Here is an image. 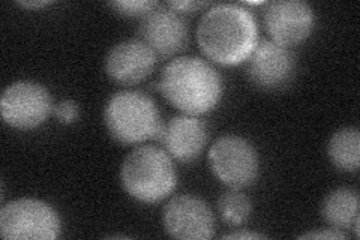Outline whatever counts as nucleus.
Listing matches in <instances>:
<instances>
[{
    "mask_svg": "<svg viewBox=\"0 0 360 240\" xmlns=\"http://www.w3.org/2000/svg\"><path fill=\"white\" fill-rule=\"evenodd\" d=\"M158 89L180 111L201 116L217 108L224 94V83L219 72L205 59L182 56L164 68Z\"/></svg>",
    "mask_w": 360,
    "mask_h": 240,
    "instance_id": "2",
    "label": "nucleus"
},
{
    "mask_svg": "<svg viewBox=\"0 0 360 240\" xmlns=\"http://www.w3.org/2000/svg\"><path fill=\"white\" fill-rule=\"evenodd\" d=\"M266 236L262 234V233H255V232H246V230H242V232H233V233H229L222 236V239L229 240V239H238V240H252V239H264Z\"/></svg>",
    "mask_w": 360,
    "mask_h": 240,
    "instance_id": "21",
    "label": "nucleus"
},
{
    "mask_svg": "<svg viewBox=\"0 0 360 240\" xmlns=\"http://www.w3.org/2000/svg\"><path fill=\"white\" fill-rule=\"evenodd\" d=\"M104 123L112 139L125 146L158 139L164 127L156 102L140 90L112 95L104 110Z\"/></svg>",
    "mask_w": 360,
    "mask_h": 240,
    "instance_id": "4",
    "label": "nucleus"
},
{
    "mask_svg": "<svg viewBox=\"0 0 360 240\" xmlns=\"http://www.w3.org/2000/svg\"><path fill=\"white\" fill-rule=\"evenodd\" d=\"M120 180L132 198L158 203L167 198L177 185L172 156L156 146L135 147L120 168Z\"/></svg>",
    "mask_w": 360,
    "mask_h": 240,
    "instance_id": "3",
    "label": "nucleus"
},
{
    "mask_svg": "<svg viewBox=\"0 0 360 240\" xmlns=\"http://www.w3.org/2000/svg\"><path fill=\"white\" fill-rule=\"evenodd\" d=\"M110 6L120 15L143 18L148 15L150 11L160 6V4L153 2V0H116V2H111Z\"/></svg>",
    "mask_w": 360,
    "mask_h": 240,
    "instance_id": "17",
    "label": "nucleus"
},
{
    "mask_svg": "<svg viewBox=\"0 0 360 240\" xmlns=\"http://www.w3.org/2000/svg\"><path fill=\"white\" fill-rule=\"evenodd\" d=\"M158 57L141 39H127L112 45L105 56L104 68L112 82L122 86H134L148 78Z\"/></svg>",
    "mask_w": 360,
    "mask_h": 240,
    "instance_id": "12",
    "label": "nucleus"
},
{
    "mask_svg": "<svg viewBox=\"0 0 360 240\" xmlns=\"http://www.w3.org/2000/svg\"><path fill=\"white\" fill-rule=\"evenodd\" d=\"M218 213L227 225L240 227L251 218L252 201L240 189L227 191L218 200Z\"/></svg>",
    "mask_w": 360,
    "mask_h": 240,
    "instance_id": "16",
    "label": "nucleus"
},
{
    "mask_svg": "<svg viewBox=\"0 0 360 240\" xmlns=\"http://www.w3.org/2000/svg\"><path fill=\"white\" fill-rule=\"evenodd\" d=\"M246 75L262 90L285 87L296 72V57L287 47L274 41H258L246 62Z\"/></svg>",
    "mask_w": 360,
    "mask_h": 240,
    "instance_id": "10",
    "label": "nucleus"
},
{
    "mask_svg": "<svg viewBox=\"0 0 360 240\" xmlns=\"http://www.w3.org/2000/svg\"><path fill=\"white\" fill-rule=\"evenodd\" d=\"M330 163L344 173H356L360 167V132L357 128L338 130L329 140Z\"/></svg>",
    "mask_w": 360,
    "mask_h": 240,
    "instance_id": "15",
    "label": "nucleus"
},
{
    "mask_svg": "<svg viewBox=\"0 0 360 240\" xmlns=\"http://www.w3.org/2000/svg\"><path fill=\"white\" fill-rule=\"evenodd\" d=\"M139 35L160 59H168L184 51L189 39L185 18L161 5L141 18Z\"/></svg>",
    "mask_w": 360,
    "mask_h": 240,
    "instance_id": "11",
    "label": "nucleus"
},
{
    "mask_svg": "<svg viewBox=\"0 0 360 240\" xmlns=\"http://www.w3.org/2000/svg\"><path fill=\"white\" fill-rule=\"evenodd\" d=\"M0 110L2 119L9 127L33 130L49 119L54 107L50 92L42 84L21 80L4 90Z\"/></svg>",
    "mask_w": 360,
    "mask_h": 240,
    "instance_id": "7",
    "label": "nucleus"
},
{
    "mask_svg": "<svg viewBox=\"0 0 360 240\" xmlns=\"http://www.w3.org/2000/svg\"><path fill=\"white\" fill-rule=\"evenodd\" d=\"M207 2H198V0H177V2H167L165 6L176 11L177 14L180 13H195V11L206 8Z\"/></svg>",
    "mask_w": 360,
    "mask_h": 240,
    "instance_id": "19",
    "label": "nucleus"
},
{
    "mask_svg": "<svg viewBox=\"0 0 360 240\" xmlns=\"http://www.w3.org/2000/svg\"><path fill=\"white\" fill-rule=\"evenodd\" d=\"M53 111L56 114V118H58V120L65 125L74 123L78 119V114H80V108H78L77 102H74L71 99L62 101L60 104L54 107Z\"/></svg>",
    "mask_w": 360,
    "mask_h": 240,
    "instance_id": "18",
    "label": "nucleus"
},
{
    "mask_svg": "<svg viewBox=\"0 0 360 240\" xmlns=\"http://www.w3.org/2000/svg\"><path fill=\"white\" fill-rule=\"evenodd\" d=\"M51 2H18V5H21L22 8H42L47 6Z\"/></svg>",
    "mask_w": 360,
    "mask_h": 240,
    "instance_id": "22",
    "label": "nucleus"
},
{
    "mask_svg": "<svg viewBox=\"0 0 360 240\" xmlns=\"http://www.w3.org/2000/svg\"><path fill=\"white\" fill-rule=\"evenodd\" d=\"M197 42L209 61L222 66L245 63L258 44V25L251 9L218 4L202 14Z\"/></svg>",
    "mask_w": 360,
    "mask_h": 240,
    "instance_id": "1",
    "label": "nucleus"
},
{
    "mask_svg": "<svg viewBox=\"0 0 360 240\" xmlns=\"http://www.w3.org/2000/svg\"><path fill=\"white\" fill-rule=\"evenodd\" d=\"M60 230L58 212L37 198H18L0 210V234L6 240H54Z\"/></svg>",
    "mask_w": 360,
    "mask_h": 240,
    "instance_id": "5",
    "label": "nucleus"
},
{
    "mask_svg": "<svg viewBox=\"0 0 360 240\" xmlns=\"http://www.w3.org/2000/svg\"><path fill=\"white\" fill-rule=\"evenodd\" d=\"M323 220L336 230H354L359 237V194L353 188L329 192L321 204Z\"/></svg>",
    "mask_w": 360,
    "mask_h": 240,
    "instance_id": "14",
    "label": "nucleus"
},
{
    "mask_svg": "<svg viewBox=\"0 0 360 240\" xmlns=\"http://www.w3.org/2000/svg\"><path fill=\"white\" fill-rule=\"evenodd\" d=\"M158 139L172 158L180 163H193L205 151L209 134L205 122L184 114L164 123Z\"/></svg>",
    "mask_w": 360,
    "mask_h": 240,
    "instance_id": "13",
    "label": "nucleus"
},
{
    "mask_svg": "<svg viewBox=\"0 0 360 240\" xmlns=\"http://www.w3.org/2000/svg\"><path fill=\"white\" fill-rule=\"evenodd\" d=\"M209 165L217 179L231 189L251 187L260 173L255 147L239 135L219 137L209 151Z\"/></svg>",
    "mask_w": 360,
    "mask_h": 240,
    "instance_id": "6",
    "label": "nucleus"
},
{
    "mask_svg": "<svg viewBox=\"0 0 360 240\" xmlns=\"http://www.w3.org/2000/svg\"><path fill=\"white\" fill-rule=\"evenodd\" d=\"M300 239H345L347 234L336 228H326V230H315L308 232L299 236Z\"/></svg>",
    "mask_w": 360,
    "mask_h": 240,
    "instance_id": "20",
    "label": "nucleus"
},
{
    "mask_svg": "<svg viewBox=\"0 0 360 240\" xmlns=\"http://www.w3.org/2000/svg\"><path fill=\"white\" fill-rule=\"evenodd\" d=\"M264 27L274 42L292 47L307 41L315 26V13L302 0H276L266 5Z\"/></svg>",
    "mask_w": 360,
    "mask_h": 240,
    "instance_id": "9",
    "label": "nucleus"
},
{
    "mask_svg": "<svg viewBox=\"0 0 360 240\" xmlns=\"http://www.w3.org/2000/svg\"><path fill=\"white\" fill-rule=\"evenodd\" d=\"M162 222L167 234L180 240H207L217 228L207 203L189 194L173 197L165 204Z\"/></svg>",
    "mask_w": 360,
    "mask_h": 240,
    "instance_id": "8",
    "label": "nucleus"
}]
</instances>
